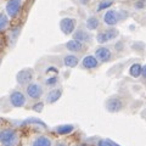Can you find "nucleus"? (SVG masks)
I'll return each instance as SVG.
<instances>
[{"label":"nucleus","mask_w":146,"mask_h":146,"mask_svg":"<svg viewBox=\"0 0 146 146\" xmlns=\"http://www.w3.org/2000/svg\"><path fill=\"white\" fill-rule=\"evenodd\" d=\"M104 22L108 26H116L119 22V12L116 10H108L104 15Z\"/></svg>","instance_id":"obj_6"},{"label":"nucleus","mask_w":146,"mask_h":146,"mask_svg":"<svg viewBox=\"0 0 146 146\" xmlns=\"http://www.w3.org/2000/svg\"><path fill=\"white\" fill-rule=\"evenodd\" d=\"M27 94L31 99H39L43 95V88L39 84L31 83L27 86Z\"/></svg>","instance_id":"obj_10"},{"label":"nucleus","mask_w":146,"mask_h":146,"mask_svg":"<svg viewBox=\"0 0 146 146\" xmlns=\"http://www.w3.org/2000/svg\"><path fill=\"white\" fill-rule=\"evenodd\" d=\"M33 77H34L33 70H32V68H25V70H22L17 73L16 79L20 84L25 85V84H29L32 79H33Z\"/></svg>","instance_id":"obj_4"},{"label":"nucleus","mask_w":146,"mask_h":146,"mask_svg":"<svg viewBox=\"0 0 146 146\" xmlns=\"http://www.w3.org/2000/svg\"><path fill=\"white\" fill-rule=\"evenodd\" d=\"M134 7L135 9H144L146 7V0H136V1L134 3Z\"/></svg>","instance_id":"obj_24"},{"label":"nucleus","mask_w":146,"mask_h":146,"mask_svg":"<svg viewBox=\"0 0 146 146\" xmlns=\"http://www.w3.org/2000/svg\"><path fill=\"white\" fill-rule=\"evenodd\" d=\"M73 129H74V127L72 124H62V125H58L55 128V131L60 135H66V134L72 133Z\"/></svg>","instance_id":"obj_16"},{"label":"nucleus","mask_w":146,"mask_h":146,"mask_svg":"<svg viewBox=\"0 0 146 146\" xmlns=\"http://www.w3.org/2000/svg\"><path fill=\"white\" fill-rule=\"evenodd\" d=\"M32 146H51V140L46 136H39L33 141Z\"/></svg>","instance_id":"obj_18"},{"label":"nucleus","mask_w":146,"mask_h":146,"mask_svg":"<svg viewBox=\"0 0 146 146\" xmlns=\"http://www.w3.org/2000/svg\"><path fill=\"white\" fill-rule=\"evenodd\" d=\"M10 101L12 104V106L22 107L26 104V98H25V95L22 94L21 91L15 90V91H12L11 95H10Z\"/></svg>","instance_id":"obj_8"},{"label":"nucleus","mask_w":146,"mask_h":146,"mask_svg":"<svg viewBox=\"0 0 146 146\" xmlns=\"http://www.w3.org/2000/svg\"><path fill=\"white\" fill-rule=\"evenodd\" d=\"M21 4H22V0H9V3L6 4L7 15L10 17H15L18 13V11H20Z\"/></svg>","instance_id":"obj_9"},{"label":"nucleus","mask_w":146,"mask_h":146,"mask_svg":"<svg viewBox=\"0 0 146 146\" xmlns=\"http://www.w3.org/2000/svg\"><path fill=\"white\" fill-rule=\"evenodd\" d=\"M79 62V58L74 56V55H66L65 58H63V63H65L66 67H70V68H73L78 65Z\"/></svg>","instance_id":"obj_14"},{"label":"nucleus","mask_w":146,"mask_h":146,"mask_svg":"<svg viewBox=\"0 0 146 146\" xmlns=\"http://www.w3.org/2000/svg\"><path fill=\"white\" fill-rule=\"evenodd\" d=\"M95 56L99 61L101 62H108L112 58V54H111V50L106 46H100L96 49L95 51Z\"/></svg>","instance_id":"obj_7"},{"label":"nucleus","mask_w":146,"mask_h":146,"mask_svg":"<svg viewBox=\"0 0 146 146\" xmlns=\"http://www.w3.org/2000/svg\"><path fill=\"white\" fill-rule=\"evenodd\" d=\"M141 70H143V66L140 63H134V65L130 66V70H129V74L134 78H138V77L141 76Z\"/></svg>","instance_id":"obj_19"},{"label":"nucleus","mask_w":146,"mask_h":146,"mask_svg":"<svg viewBox=\"0 0 146 146\" xmlns=\"http://www.w3.org/2000/svg\"><path fill=\"white\" fill-rule=\"evenodd\" d=\"M118 29L116 28H107L105 31L99 32L98 35H96V40L100 44H104V43H107L110 40H113L115 38L118 36Z\"/></svg>","instance_id":"obj_2"},{"label":"nucleus","mask_w":146,"mask_h":146,"mask_svg":"<svg viewBox=\"0 0 146 146\" xmlns=\"http://www.w3.org/2000/svg\"><path fill=\"white\" fill-rule=\"evenodd\" d=\"M141 76H143L144 78L146 79V65L143 66V70H141Z\"/></svg>","instance_id":"obj_27"},{"label":"nucleus","mask_w":146,"mask_h":146,"mask_svg":"<svg viewBox=\"0 0 146 146\" xmlns=\"http://www.w3.org/2000/svg\"><path fill=\"white\" fill-rule=\"evenodd\" d=\"M99 26H100V21H99L98 17L90 16L88 20H86V28L90 29V31H94V29L99 28Z\"/></svg>","instance_id":"obj_17"},{"label":"nucleus","mask_w":146,"mask_h":146,"mask_svg":"<svg viewBox=\"0 0 146 146\" xmlns=\"http://www.w3.org/2000/svg\"><path fill=\"white\" fill-rule=\"evenodd\" d=\"M73 36H74L76 40H78V42H80L82 44H83V43H90L91 42V35L86 31H84V29L76 31L74 33H73Z\"/></svg>","instance_id":"obj_11"},{"label":"nucleus","mask_w":146,"mask_h":146,"mask_svg":"<svg viewBox=\"0 0 146 146\" xmlns=\"http://www.w3.org/2000/svg\"><path fill=\"white\" fill-rule=\"evenodd\" d=\"M17 133L12 129H4L0 131V143L3 146H15L17 144Z\"/></svg>","instance_id":"obj_1"},{"label":"nucleus","mask_w":146,"mask_h":146,"mask_svg":"<svg viewBox=\"0 0 146 146\" xmlns=\"http://www.w3.org/2000/svg\"><path fill=\"white\" fill-rule=\"evenodd\" d=\"M79 146H80V145H79Z\"/></svg>","instance_id":"obj_30"},{"label":"nucleus","mask_w":146,"mask_h":146,"mask_svg":"<svg viewBox=\"0 0 146 146\" xmlns=\"http://www.w3.org/2000/svg\"><path fill=\"white\" fill-rule=\"evenodd\" d=\"M98 146H112V145L110 144V141L107 139V140H100L98 143Z\"/></svg>","instance_id":"obj_26"},{"label":"nucleus","mask_w":146,"mask_h":146,"mask_svg":"<svg viewBox=\"0 0 146 146\" xmlns=\"http://www.w3.org/2000/svg\"><path fill=\"white\" fill-rule=\"evenodd\" d=\"M113 0H101L99 4H98V7L96 10L98 11H102V10H106L107 7H111L113 5Z\"/></svg>","instance_id":"obj_20"},{"label":"nucleus","mask_w":146,"mask_h":146,"mask_svg":"<svg viewBox=\"0 0 146 146\" xmlns=\"http://www.w3.org/2000/svg\"><path fill=\"white\" fill-rule=\"evenodd\" d=\"M82 65H83V67L86 68V70H93V68H96L99 66V61L93 55H88V56H85L83 58Z\"/></svg>","instance_id":"obj_12"},{"label":"nucleus","mask_w":146,"mask_h":146,"mask_svg":"<svg viewBox=\"0 0 146 146\" xmlns=\"http://www.w3.org/2000/svg\"><path fill=\"white\" fill-rule=\"evenodd\" d=\"M61 94H62V91L60 89H54L51 90L50 93L48 94V96H46V101L49 104H54V102H56L58 99L61 98Z\"/></svg>","instance_id":"obj_15"},{"label":"nucleus","mask_w":146,"mask_h":146,"mask_svg":"<svg viewBox=\"0 0 146 146\" xmlns=\"http://www.w3.org/2000/svg\"><path fill=\"white\" fill-rule=\"evenodd\" d=\"M43 107H44L43 102H38V104H35L33 106V110H34V111H36V112H40L43 110Z\"/></svg>","instance_id":"obj_25"},{"label":"nucleus","mask_w":146,"mask_h":146,"mask_svg":"<svg viewBox=\"0 0 146 146\" xmlns=\"http://www.w3.org/2000/svg\"><path fill=\"white\" fill-rule=\"evenodd\" d=\"M66 48L70 50V51H73V52H79L84 49L83 44H82L80 42H78V40H76V39L70 40V42L66 44Z\"/></svg>","instance_id":"obj_13"},{"label":"nucleus","mask_w":146,"mask_h":146,"mask_svg":"<svg viewBox=\"0 0 146 146\" xmlns=\"http://www.w3.org/2000/svg\"><path fill=\"white\" fill-rule=\"evenodd\" d=\"M57 82H58V77L55 74V76H50L49 78L45 80V84H46L48 86H55L57 84Z\"/></svg>","instance_id":"obj_22"},{"label":"nucleus","mask_w":146,"mask_h":146,"mask_svg":"<svg viewBox=\"0 0 146 146\" xmlns=\"http://www.w3.org/2000/svg\"><path fill=\"white\" fill-rule=\"evenodd\" d=\"M9 26V18L6 15L0 13V31H4Z\"/></svg>","instance_id":"obj_21"},{"label":"nucleus","mask_w":146,"mask_h":146,"mask_svg":"<svg viewBox=\"0 0 146 146\" xmlns=\"http://www.w3.org/2000/svg\"><path fill=\"white\" fill-rule=\"evenodd\" d=\"M18 35H20V28H16V29H12L11 31V33H10V43L12 45L16 43Z\"/></svg>","instance_id":"obj_23"},{"label":"nucleus","mask_w":146,"mask_h":146,"mask_svg":"<svg viewBox=\"0 0 146 146\" xmlns=\"http://www.w3.org/2000/svg\"><path fill=\"white\" fill-rule=\"evenodd\" d=\"M82 1V4H86V1H88V0H80Z\"/></svg>","instance_id":"obj_29"},{"label":"nucleus","mask_w":146,"mask_h":146,"mask_svg":"<svg viewBox=\"0 0 146 146\" xmlns=\"http://www.w3.org/2000/svg\"><path fill=\"white\" fill-rule=\"evenodd\" d=\"M123 106H124V104H123L122 99L119 96H112L106 101V108H107V111L111 113L119 112L123 108Z\"/></svg>","instance_id":"obj_3"},{"label":"nucleus","mask_w":146,"mask_h":146,"mask_svg":"<svg viewBox=\"0 0 146 146\" xmlns=\"http://www.w3.org/2000/svg\"><path fill=\"white\" fill-rule=\"evenodd\" d=\"M60 29L62 31V33L65 34H72L76 31V20H73L71 17H65L62 18L60 22Z\"/></svg>","instance_id":"obj_5"},{"label":"nucleus","mask_w":146,"mask_h":146,"mask_svg":"<svg viewBox=\"0 0 146 146\" xmlns=\"http://www.w3.org/2000/svg\"><path fill=\"white\" fill-rule=\"evenodd\" d=\"M56 146H66V144H65V143H58Z\"/></svg>","instance_id":"obj_28"}]
</instances>
